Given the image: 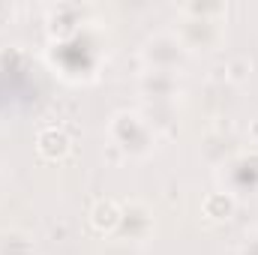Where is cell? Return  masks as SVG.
Segmentation results:
<instances>
[{
	"mask_svg": "<svg viewBox=\"0 0 258 255\" xmlns=\"http://www.w3.org/2000/svg\"><path fill=\"white\" fill-rule=\"evenodd\" d=\"M189 51L180 42V36L174 30H159L153 36L144 39L141 45V60L147 63V69H162V72H177L186 63Z\"/></svg>",
	"mask_w": 258,
	"mask_h": 255,
	"instance_id": "6da1fadb",
	"label": "cell"
},
{
	"mask_svg": "<svg viewBox=\"0 0 258 255\" xmlns=\"http://www.w3.org/2000/svg\"><path fill=\"white\" fill-rule=\"evenodd\" d=\"M108 135L117 147H123L132 156H144L153 147V129L150 120H144L135 111H117L108 123Z\"/></svg>",
	"mask_w": 258,
	"mask_h": 255,
	"instance_id": "7a4b0ae2",
	"label": "cell"
},
{
	"mask_svg": "<svg viewBox=\"0 0 258 255\" xmlns=\"http://www.w3.org/2000/svg\"><path fill=\"white\" fill-rule=\"evenodd\" d=\"M222 183H225V192H231L234 198L246 192L249 195L258 192V150L237 153L228 162H222Z\"/></svg>",
	"mask_w": 258,
	"mask_h": 255,
	"instance_id": "3957f363",
	"label": "cell"
},
{
	"mask_svg": "<svg viewBox=\"0 0 258 255\" xmlns=\"http://www.w3.org/2000/svg\"><path fill=\"white\" fill-rule=\"evenodd\" d=\"M174 33L180 36L186 51H213L225 36L222 21H216V18H192V15H183L180 27Z\"/></svg>",
	"mask_w": 258,
	"mask_h": 255,
	"instance_id": "277c9868",
	"label": "cell"
},
{
	"mask_svg": "<svg viewBox=\"0 0 258 255\" xmlns=\"http://www.w3.org/2000/svg\"><path fill=\"white\" fill-rule=\"evenodd\" d=\"M153 231V213L144 201H126L120 204V225L117 234L126 240H147Z\"/></svg>",
	"mask_w": 258,
	"mask_h": 255,
	"instance_id": "5b68a950",
	"label": "cell"
},
{
	"mask_svg": "<svg viewBox=\"0 0 258 255\" xmlns=\"http://www.w3.org/2000/svg\"><path fill=\"white\" fill-rule=\"evenodd\" d=\"M138 90L147 99H174L180 96V81L174 72H162V69H144L138 75Z\"/></svg>",
	"mask_w": 258,
	"mask_h": 255,
	"instance_id": "8992f818",
	"label": "cell"
},
{
	"mask_svg": "<svg viewBox=\"0 0 258 255\" xmlns=\"http://www.w3.org/2000/svg\"><path fill=\"white\" fill-rule=\"evenodd\" d=\"M36 147H39V153L45 156V159H63L66 153H69V135H66L63 129H42L39 132V138H36Z\"/></svg>",
	"mask_w": 258,
	"mask_h": 255,
	"instance_id": "52a82bcc",
	"label": "cell"
},
{
	"mask_svg": "<svg viewBox=\"0 0 258 255\" xmlns=\"http://www.w3.org/2000/svg\"><path fill=\"white\" fill-rule=\"evenodd\" d=\"M90 222L96 231H117L120 225V204L117 201H96L93 210H90Z\"/></svg>",
	"mask_w": 258,
	"mask_h": 255,
	"instance_id": "ba28073f",
	"label": "cell"
},
{
	"mask_svg": "<svg viewBox=\"0 0 258 255\" xmlns=\"http://www.w3.org/2000/svg\"><path fill=\"white\" fill-rule=\"evenodd\" d=\"M234 204H237V198L231 195V192H210L207 198H204V204H201V210H204V216H210V219H231V213H234Z\"/></svg>",
	"mask_w": 258,
	"mask_h": 255,
	"instance_id": "9c48e42d",
	"label": "cell"
},
{
	"mask_svg": "<svg viewBox=\"0 0 258 255\" xmlns=\"http://www.w3.org/2000/svg\"><path fill=\"white\" fill-rule=\"evenodd\" d=\"M180 12L192 15V18H216V21H222L225 12H228V6L225 3H183Z\"/></svg>",
	"mask_w": 258,
	"mask_h": 255,
	"instance_id": "30bf717a",
	"label": "cell"
},
{
	"mask_svg": "<svg viewBox=\"0 0 258 255\" xmlns=\"http://www.w3.org/2000/svg\"><path fill=\"white\" fill-rule=\"evenodd\" d=\"M225 72H228L231 81H243L246 72H249V63H246V60H231V63L225 66Z\"/></svg>",
	"mask_w": 258,
	"mask_h": 255,
	"instance_id": "8fae6325",
	"label": "cell"
},
{
	"mask_svg": "<svg viewBox=\"0 0 258 255\" xmlns=\"http://www.w3.org/2000/svg\"><path fill=\"white\" fill-rule=\"evenodd\" d=\"M240 255H258V228L246 231V237L240 243Z\"/></svg>",
	"mask_w": 258,
	"mask_h": 255,
	"instance_id": "7c38bea8",
	"label": "cell"
},
{
	"mask_svg": "<svg viewBox=\"0 0 258 255\" xmlns=\"http://www.w3.org/2000/svg\"><path fill=\"white\" fill-rule=\"evenodd\" d=\"M249 141H252V144L258 147V117L252 120V123H249Z\"/></svg>",
	"mask_w": 258,
	"mask_h": 255,
	"instance_id": "4fadbf2b",
	"label": "cell"
},
{
	"mask_svg": "<svg viewBox=\"0 0 258 255\" xmlns=\"http://www.w3.org/2000/svg\"><path fill=\"white\" fill-rule=\"evenodd\" d=\"M0 186H3V174H0Z\"/></svg>",
	"mask_w": 258,
	"mask_h": 255,
	"instance_id": "5bb4252c",
	"label": "cell"
}]
</instances>
